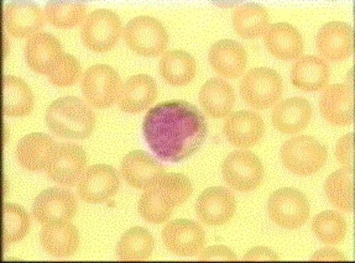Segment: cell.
<instances>
[{"mask_svg": "<svg viewBox=\"0 0 355 263\" xmlns=\"http://www.w3.org/2000/svg\"><path fill=\"white\" fill-rule=\"evenodd\" d=\"M192 192L193 185L189 177L181 173H165L145 189L139 201V214L148 223H165L171 217L173 209L184 204Z\"/></svg>", "mask_w": 355, "mask_h": 263, "instance_id": "2", "label": "cell"}, {"mask_svg": "<svg viewBox=\"0 0 355 263\" xmlns=\"http://www.w3.org/2000/svg\"><path fill=\"white\" fill-rule=\"evenodd\" d=\"M124 39L132 52L145 57H156L166 51L168 34L162 24L151 17H134L126 24Z\"/></svg>", "mask_w": 355, "mask_h": 263, "instance_id": "5", "label": "cell"}, {"mask_svg": "<svg viewBox=\"0 0 355 263\" xmlns=\"http://www.w3.org/2000/svg\"><path fill=\"white\" fill-rule=\"evenodd\" d=\"M322 116L332 125L348 126L354 121V91L348 84H332L320 98Z\"/></svg>", "mask_w": 355, "mask_h": 263, "instance_id": "19", "label": "cell"}, {"mask_svg": "<svg viewBox=\"0 0 355 263\" xmlns=\"http://www.w3.org/2000/svg\"><path fill=\"white\" fill-rule=\"evenodd\" d=\"M121 189V177L114 167L93 165L88 167L77 183L80 199L89 204H101L113 198Z\"/></svg>", "mask_w": 355, "mask_h": 263, "instance_id": "11", "label": "cell"}, {"mask_svg": "<svg viewBox=\"0 0 355 263\" xmlns=\"http://www.w3.org/2000/svg\"><path fill=\"white\" fill-rule=\"evenodd\" d=\"M315 47L326 62H339L349 58L354 51L353 28L342 21L324 24L315 37Z\"/></svg>", "mask_w": 355, "mask_h": 263, "instance_id": "15", "label": "cell"}, {"mask_svg": "<svg viewBox=\"0 0 355 263\" xmlns=\"http://www.w3.org/2000/svg\"><path fill=\"white\" fill-rule=\"evenodd\" d=\"M3 111L6 116L23 118L34 109V94L25 80L15 75H6L1 82Z\"/></svg>", "mask_w": 355, "mask_h": 263, "instance_id": "30", "label": "cell"}, {"mask_svg": "<svg viewBox=\"0 0 355 263\" xmlns=\"http://www.w3.org/2000/svg\"><path fill=\"white\" fill-rule=\"evenodd\" d=\"M312 118V107L304 98H290L276 105L271 120L281 134L293 135L304 130Z\"/></svg>", "mask_w": 355, "mask_h": 263, "instance_id": "27", "label": "cell"}, {"mask_svg": "<svg viewBox=\"0 0 355 263\" xmlns=\"http://www.w3.org/2000/svg\"><path fill=\"white\" fill-rule=\"evenodd\" d=\"M208 61L220 77L235 80L245 72L248 53L236 41L220 40L213 44L208 53Z\"/></svg>", "mask_w": 355, "mask_h": 263, "instance_id": "22", "label": "cell"}, {"mask_svg": "<svg viewBox=\"0 0 355 263\" xmlns=\"http://www.w3.org/2000/svg\"><path fill=\"white\" fill-rule=\"evenodd\" d=\"M222 173L230 188L241 193L252 192L263 182V162L250 151H234L224 160Z\"/></svg>", "mask_w": 355, "mask_h": 263, "instance_id": "10", "label": "cell"}, {"mask_svg": "<svg viewBox=\"0 0 355 263\" xmlns=\"http://www.w3.org/2000/svg\"><path fill=\"white\" fill-rule=\"evenodd\" d=\"M123 34L119 15L108 9H98L87 17L82 26V42L93 52L113 50Z\"/></svg>", "mask_w": 355, "mask_h": 263, "instance_id": "6", "label": "cell"}, {"mask_svg": "<svg viewBox=\"0 0 355 263\" xmlns=\"http://www.w3.org/2000/svg\"><path fill=\"white\" fill-rule=\"evenodd\" d=\"M327 198L339 210H354V173L350 170H338L327 178L324 184Z\"/></svg>", "mask_w": 355, "mask_h": 263, "instance_id": "34", "label": "cell"}, {"mask_svg": "<svg viewBox=\"0 0 355 263\" xmlns=\"http://www.w3.org/2000/svg\"><path fill=\"white\" fill-rule=\"evenodd\" d=\"M162 241L168 251L181 257L197 256L206 244V233L193 220L178 219L162 230Z\"/></svg>", "mask_w": 355, "mask_h": 263, "instance_id": "13", "label": "cell"}, {"mask_svg": "<svg viewBox=\"0 0 355 263\" xmlns=\"http://www.w3.org/2000/svg\"><path fill=\"white\" fill-rule=\"evenodd\" d=\"M40 240L45 251L53 257H69L80 247V234L69 221L45 224L41 230Z\"/></svg>", "mask_w": 355, "mask_h": 263, "instance_id": "26", "label": "cell"}, {"mask_svg": "<svg viewBox=\"0 0 355 263\" xmlns=\"http://www.w3.org/2000/svg\"><path fill=\"white\" fill-rule=\"evenodd\" d=\"M160 75L173 87L187 86L195 80L197 63L192 55L182 50L165 52L159 63Z\"/></svg>", "mask_w": 355, "mask_h": 263, "instance_id": "31", "label": "cell"}, {"mask_svg": "<svg viewBox=\"0 0 355 263\" xmlns=\"http://www.w3.org/2000/svg\"><path fill=\"white\" fill-rule=\"evenodd\" d=\"M143 134L159 160L178 163L201 149L208 136V124L193 104L172 100L150 109L144 118Z\"/></svg>", "mask_w": 355, "mask_h": 263, "instance_id": "1", "label": "cell"}, {"mask_svg": "<svg viewBox=\"0 0 355 263\" xmlns=\"http://www.w3.org/2000/svg\"><path fill=\"white\" fill-rule=\"evenodd\" d=\"M280 155L287 171L297 176H312L326 165L328 151L317 138L301 135L284 143Z\"/></svg>", "mask_w": 355, "mask_h": 263, "instance_id": "4", "label": "cell"}, {"mask_svg": "<svg viewBox=\"0 0 355 263\" xmlns=\"http://www.w3.org/2000/svg\"><path fill=\"white\" fill-rule=\"evenodd\" d=\"M121 171L126 183L145 190L165 174V167L145 151H132L121 161Z\"/></svg>", "mask_w": 355, "mask_h": 263, "instance_id": "20", "label": "cell"}, {"mask_svg": "<svg viewBox=\"0 0 355 263\" xmlns=\"http://www.w3.org/2000/svg\"><path fill=\"white\" fill-rule=\"evenodd\" d=\"M55 140L42 132H33L24 136L17 147L20 166L30 172L45 171L56 149Z\"/></svg>", "mask_w": 355, "mask_h": 263, "instance_id": "25", "label": "cell"}, {"mask_svg": "<svg viewBox=\"0 0 355 263\" xmlns=\"http://www.w3.org/2000/svg\"><path fill=\"white\" fill-rule=\"evenodd\" d=\"M3 21L6 33L12 37H31L40 33L45 19L40 8L30 1H12L6 6Z\"/></svg>", "mask_w": 355, "mask_h": 263, "instance_id": "21", "label": "cell"}, {"mask_svg": "<svg viewBox=\"0 0 355 263\" xmlns=\"http://www.w3.org/2000/svg\"><path fill=\"white\" fill-rule=\"evenodd\" d=\"M243 260L244 261H279L280 257L269 247L258 246L248 251Z\"/></svg>", "mask_w": 355, "mask_h": 263, "instance_id": "41", "label": "cell"}, {"mask_svg": "<svg viewBox=\"0 0 355 263\" xmlns=\"http://www.w3.org/2000/svg\"><path fill=\"white\" fill-rule=\"evenodd\" d=\"M235 33L243 39H257L269 29V12L257 3L239 6L233 14Z\"/></svg>", "mask_w": 355, "mask_h": 263, "instance_id": "32", "label": "cell"}, {"mask_svg": "<svg viewBox=\"0 0 355 263\" xmlns=\"http://www.w3.org/2000/svg\"><path fill=\"white\" fill-rule=\"evenodd\" d=\"M157 84L148 75H135L121 86L118 105L128 114H139L149 108L157 98Z\"/></svg>", "mask_w": 355, "mask_h": 263, "instance_id": "23", "label": "cell"}, {"mask_svg": "<svg viewBox=\"0 0 355 263\" xmlns=\"http://www.w3.org/2000/svg\"><path fill=\"white\" fill-rule=\"evenodd\" d=\"M155 240L149 230L135 226L125 231L116 246L121 261H146L154 252Z\"/></svg>", "mask_w": 355, "mask_h": 263, "instance_id": "33", "label": "cell"}, {"mask_svg": "<svg viewBox=\"0 0 355 263\" xmlns=\"http://www.w3.org/2000/svg\"><path fill=\"white\" fill-rule=\"evenodd\" d=\"M121 75L108 64H94L82 77V93L87 103L97 109L110 108L121 93Z\"/></svg>", "mask_w": 355, "mask_h": 263, "instance_id": "8", "label": "cell"}, {"mask_svg": "<svg viewBox=\"0 0 355 263\" xmlns=\"http://www.w3.org/2000/svg\"><path fill=\"white\" fill-rule=\"evenodd\" d=\"M198 99L207 114L222 119L228 116L234 107V89L227 80L212 78L202 86Z\"/></svg>", "mask_w": 355, "mask_h": 263, "instance_id": "29", "label": "cell"}, {"mask_svg": "<svg viewBox=\"0 0 355 263\" xmlns=\"http://www.w3.org/2000/svg\"><path fill=\"white\" fill-rule=\"evenodd\" d=\"M312 231L323 244L337 245L344 240L348 226L339 212L326 210L315 215L312 221Z\"/></svg>", "mask_w": 355, "mask_h": 263, "instance_id": "36", "label": "cell"}, {"mask_svg": "<svg viewBox=\"0 0 355 263\" xmlns=\"http://www.w3.org/2000/svg\"><path fill=\"white\" fill-rule=\"evenodd\" d=\"M85 149L76 143L56 145L45 172L47 177L63 187H75L86 170Z\"/></svg>", "mask_w": 355, "mask_h": 263, "instance_id": "12", "label": "cell"}, {"mask_svg": "<svg viewBox=\"0 0 355 263\" xmlns=\"http://www.w3.org/2000/svg\"><path fill=\"white\" fill-rule=\"evenodd\" d=\"M85 3L75 0H52L45 6V17L49 23L60 29L78 26L86 17Z\"/></svg>", "mask_w": 355, "mask_h": 263, "instance_id": "35", "label": "cell"}, {"mask_svg": "<svg viewBox=\"0 0 355 263\" xmlns=\"http://www.w3.org/2000/svg\"><path fill=\"white\" fill-rule=\"evenodd\" d=\"M263 42L269 53L281 61H295L304 53V40L291 24L270 25L263 34Z\"/></svg>", "mask_w": 355, "mask_h": 263, "instance_id": "24", "label": "cell"}, {"mask_svg": "<svg viewBox=\"0 0 355 263\" xmlns=\"http://www.w3.org/2000/svg\"><path fill=\"white\" fill-rule=\"evenodd\" d=\"M63 55L61 42L47 33L33 35L25 46L26 63L31 71L39 75H51Z\"/></svg>", "mask_w": 355, "mask_h": 263, "instance_id": "18", "label": "cell"}, {"mask_svg": "<svg viewBox=\"0 0 355 263\" xmlns=\"http://www.w3.org/2000/svg\"><path fill=\"white\" fill-rule=\"evenodd\" d=\"M3 240L6 245H12L23 240L30 230V217L23 206L6 204L1 210Z\"/></svg>", "mask_w": 355, "mask_h": 263, "instance_id": "37", "label": "cell"}, {"mask_svg": "<svg viewBox=\"0 0 355 263\" xmlns=\"http://www.w3.org/2000/svg\"><path fill=\"white\" fill-rule=\"evenodd\" d=\"M282 80L275 69H250L241 82V96L252 108L263 110L275 105L282 94Z\"/></svg>", "mask_w": 355, "mask_h": 263, "instance_id": "7", "label": "cell"}, {"mask_svg": "<svg viewBox=\"0 0 355 263\" xmlns=\"http://www.w3.org/2000/svg\"><path fill=\"white\" fill-rule=\"evenodd\" d=\"M223 132L230 145L239 149H248L258 145L263 138L265 123L258 113L252 110H241L232 113L227 118Z\"/></svg>", "mask_w": 355, "mask_h": 263, "instance_id": "17", "label": "cell"}, {"mask_svg": "<svg viewBox=\"0 0 355 263\" xmlns=\"http://www.w3.org/2000/svg\"><path fill=\"white\" fill-rule=\"evenodd\" d=\"M336 157L345 170L354 171V132L339 138L336 146Z\"/></svg>", "mask_w": 355, "mask_h": 263, "instance_id": "39", "label": "cell"}, {"mask_svg": "<svg viewBox=\"0 0 355 263\" xmlns=\"http://www.w3.org/2000/svg\"><path fill=\"white\" fill-rule=\"evenodd\" d=\"M77 212V199L69 189L52 188L42 190L35 198L33 215L45 225L52 221H71Z\"/></svg>", "mask_w": 355, "mask_h": 263, "instance_id": "14", "label": "cell"}, {"mask_svg": "<svg viewBox=\"0 0 355 263\" xmlns=\"http://www.w3.org/2000/svg\"><path fill=\"white\" fill-rule=\"evenodd\" d=\"M82 77V69L77 58L64 53L58 67L53 69L51 75H47V80L52 86L69 87L76 84Z\"/></svg>", "mask_w": 355, "mask_h": 263, "instance_id": "38", "label": "cell"}, {"mask_svg": "<svg viewBox=\"0 0 355 263\" xmlns=\"http://www.w3.org/2000/svg\"><path fill=\"white\" fill-rule=\"evenodd\" d=\"M331 78L328 63L317 56H304L296 61L290 80L295 88L302 92L323 91Z\"/></svg>", "mask_w": 355, "mask_h": 263, "instance_id": "28", "label": "cell"}, {"mask_svg": "<svg viewBox=\"0 0 355 263\" xmlns=\"http://www.w3.org/2000/svg\"><path fill=\"white\" fill-rule=\"evenodd\" d=\"M200 261H236L238 256L230 247L223 245L207 247L198 253Z\"/></svg>", "mask_w": 355, "mask_h": 263, "instance_id": "40", "label": "cell"}, {"mask_svg": "<svg viewBox=\"0 0 355 263\" xmlns=\"http://www.w3.org/2000/svg\"><path fill=\"white\" fill-rule=\"evenodd\" d=\"M268 212L271 221L287 230H297L307 223V197L295 188H281L270 195Z\"/></svg>", "mask_w": 355, "mask_h": 263, "instance_id": "9", "label": "cell"}, {"mask_svg": "<svg viewBox=\"0 0 355 263\" xmlns=\"http://www.w3.org/2000/svg\"><path fill=\"white\" fill-rule=\"evenodd\" d=\"M46 125L60 138L85 140L92 135L96 115L89 105L77 97H63L50 104Z\"/></svg>", "mask_w": 355, "mask_h": 263, "instance_id": "3", "label": "cell"}, {"mask_svg": "<svg viewBox=\"0 0 355 263\" xmlns=\"http://www.w3.org/2000/svg\"><path fill=\"white\" fill-rule=\"evenodd\" d=\"M311 260L312 261H344L345 257H344L343 253L338 250L332 248V247H327V248H321V250L315 251L312 255Z\"/></svg>", "mask_w": 355, "mask_h": 263, "instance_id": "42", "label": "cell"}, {"mask_svg": "<svg viewBox=\"0 0 355 263\" xmlns=\"http://www.w3.org/2000/svg\"><path fill=\"white\" fill-rule=\"evenodd\" d=\"M236 210V201L230 189L211 187L202 192L196 203V212L202 223L220 226L230 223Z\"/></svg>", "mask_w": 355, "mask_h": 263, "instance_id": "16", "label": "cell"}]
</instances>
